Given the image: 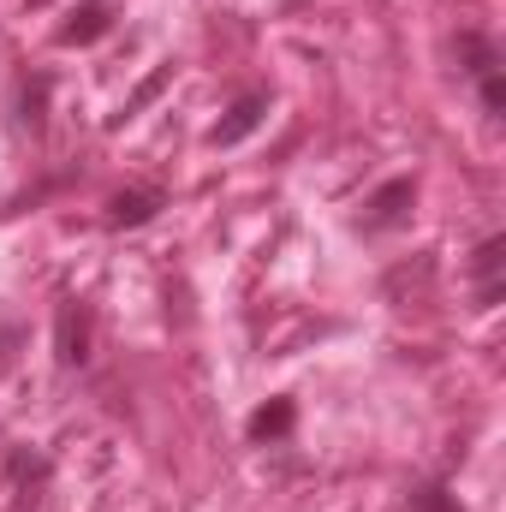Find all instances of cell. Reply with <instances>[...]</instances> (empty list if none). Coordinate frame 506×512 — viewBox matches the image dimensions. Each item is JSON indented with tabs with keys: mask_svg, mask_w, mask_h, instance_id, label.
Masks as SVG:
<instances>
[{
	"mask_svg": "<svg viewBox=\"0 0 506 512\" xmlns=\"http://www.w3.org/2000/svg\"><path fill=\"white\" fill-rule=\"evenodd\" d=\"M411 203H417V179H405V173H399V179H387L376 197L364 203V227H370V233L405 227V221H411Z\"/></svg>",
	"mask_w": 506,
	"mask_h": 512,
	"instance_id": "3957f363",
	"label": "cell"
},
{
	"mask_svg": "<svg viewBox=\"0 0 506 512\" xmlns=\"http://www.w3.org/2000/svg\"><path fill=\"white\" fill-rule=\"evenodd\" d=\"M411 507H417V512H465V507H459V495H453L447 483H423V489L411 495Z\"/></svg>",
	"mask_w": 506,
	"mask_h": 512,
	"instance_id": "8fae6325",
	"label": "cell"
},
{
	"mask_svg": "<svg viewBox=\"0 0 506 512\" xmlns=\"http://www.w3.org/2000/svg\"><path fill=\"white\" fill-rule=\"evenodd\" d=\"M18 120L30 131H42V120H48V78H42V72L18 84Z\"/></svg>",
	"mask_w": 506,
	"mask_h": 512,
	"instance_id": "9c48e42d",
	"label": "cell"
},
{
	"mask_svg": "<svg viewBox=\"0 0 506 512\" xmlns=\"http://www.w3.org/2000/svg\"><path fill=\"white\" fill-rule=\"evenodd\" d=\"M90 340H96V316H90V304H60L54 310V358L66 364V370H78V364H90Z\"/></svg>",
	"mask_w": 506,
	"mask_h": 512,
	"instance_id": "7a4b0ae2",
	"label": "cell"
},
{
	"mask_svg": "<svg viewBox=\"0 0 506 512\" xmlns=\"http://www.w3.org/2000/svg\"><path fill=\"white\" fill-rule=\"evenodd\" d=\"M155 209H161L155 191H114L108 197V227H143V221H155Z\"/></svg>",
	"mask_w": 506,
	"mask_h": 512,
	"instance_id": "ba28073f",
	"label": "cell"
},
{
	"mask_svg": "<svg viewBox=\"0 0 506 512\" xmlns=\"http://www.w3.org/2000/svg\"><path fill=\"white\" fill-rule=\"evenodd\" d=\"M262 114H268V102H262V96H239V102L227 108V120H215L209 143H215V149H233V143H245V137L262 126Z\"/></svg>",
	"mask_w": 506,
	"mask_h": 512,
	"instance_id": "8992f818",
	"label": "cell"
},
{
	"mask_svg": "<svg viewBox=\"0 0 506 512\" xmlns=\"http://www.w3.org/2000/svg\"><path fill=\"white\" fill-rule=\"evenodd\" d=\"M459 54H465V72H471V84H477V96H483V114H506V78H501V48L483 36V30H465L459 36Z\"/></svg>",
	"mask_w": 506,
	"mask_h": 512,
	"instance_id": "6da1fadb",
	"label": "cell"
},
{
	"mask_svg": "<svg viewBox=\"0 0 506 512\" xmlns=\"http://www.w3.org/2000/svg\"><path fill=\"white\" fill-rule=\"evenodd\" d=\"M471 274H477V310H495V304L506 298V239H501V233L477 245Z\"/></svg>",
	"mask_w": 506,
	"mask_h": 512,
	"instance_id": "277c9868",
	"label": "cell"
},
{
	"mask_svg": "<svg viewBox=\"0 0 506 512\" xmlns=\"http://www.w3.org/2000/svg\"><path fill=\"white\" fill-rule=\"evenodd\" d=\"M292 423H298V405H292L286 393H274L268 405H256L251 411V441H286Z\"/></svg>",
	"mask_w": 506,
	"mask_h": 512,
	"instance_id": "52a82bcc",
	"label": "cell"
},
{
	"mask_svg": "<svg viewBox=\"0 0 506 512\" xmlns=\"http://www.w3.org/2000/svg\"><path fill=\"white\" fill-rule=\"evenodd\" d=\"M12 483H18V489H42V483H48V459L18 447V453H12Z\"/></svg>",
	"mask_w": 506,
	"mask_h": 512,
	"instance_id": "30bf717a",
	"label": "cell"
},
{
	"mask_svg": "<svg viewBox=\"0 0 506 512\" xmlns=\"http://www.w3.org/2000/svg\"><path fill=\"white\" fill-rule=\"evenodd\" d=\"M114 30V6L108 0H78L72 12H66V24H60V42L66 48H90V42H102Z\"/></svg>",
	"mask_w": 506,
	"mask_h": 512,
	"instance_id": "5b68a950",
	"label": "cell"
}]
</instances>
